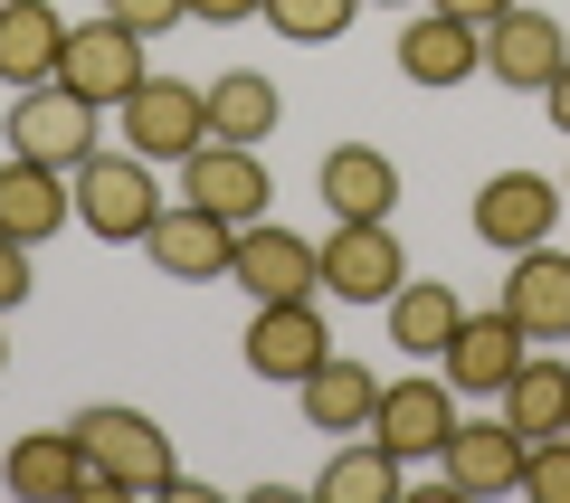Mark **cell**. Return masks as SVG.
<instances>
[{"instance_id": "1", "label": "cell", "mask_w": 570, "mask_h": 503, "mask_svg": "<svg viewBox=\"0 0 570 503\" xmlns=\"http://www.w3.org/2000/svg\"><path fill=\"white\" fill-rule=\"evenodd\" d=\"M86 437V456H96V494H181V456H171V437L142 408H77L67 418Z\"/></svg>"}, {"instance_id": "2", "label": "cell", "mask_w": 570, "mask_h": 503, "mask_svg": "<svg viewBox=\"0 0 570 503\" xmlns=\"http://www.w3.org/2000/svg\"><path fill=\"white\" fill-rule=\"evenodd\" d=\"M67 190H77V228H96L105 247H142L153 238V219H163V190H153V161L142 152H86L77 171H67Z\"/></svg>"}, {"instance_id": "3", "label": "cell", "mask_w": 570, "mask_h": 503, "mask_svg": "<svg viewBox=\"0 0 570 503\" xmlns=\"http://www.w3.org/2000/svg\"><path fill=\"white\" fill-rule=\"evenodd\" d=\"M115 134H124V152H142V161H190L209 142V86L142 77L134 96L115 105Z\"/></svg>"}, {"instance_id": "4", "label": "cell", "mask_w": 570, "mask_h": 503, "mask_svg": "<svg viewBox=\"0 0 570 503\" xmlns=\"http://www.w3.org/2000/svg\"><path fill=\"white\" fill-rule=\"evenodd\" d=\"M0 134H10V152L48 161V171H77V161L96 152V105L67 77H48V86H20V105L0 115Z\"/></svg>"}, {"instance_id": "5", "label": "cell", "mask_w": 570, "mask_h": 503, "mask_svg": "<svg viewBox=\"0 0 570 503\" xmlns=\"http://www.w3.org/2000/svg\"><path fill=\"white\" fill-rule=\"evenodd\" d=\"M142 48H153V39H134V29H124L115 10H96V20H77V29H67V67H58V77L77 86V96L96 105V115H115V105L134 96L142 77H153V58H142Z\"/></svg>"}, {"instance_id": "6", "label": "cell", "mask_w": 570, "mask_h": 503, "mask_svg": "<svg viewBox=\"0 0 570 503\" xmlns=\"http://www.w3.org/2000/svg\"><path fill=\"white\" fill-rule=\"evenodd\" d=\"M314 266H324V295H343V304H390L409 276L390 219H333V238H314Z\"/></svg>"}, {"instance_id": "7", "label": "cell", "mask_w": 570, "mask_h": 503, "mask_svg": "<svg viewBox=\"0 0 570 503\" xmlns=\"http://www.w3.org/2000/svg\"><path fill=\"white\" fill-rule=\"evenodd\" d=\"M228 285H238L247 304H295V295H324L314 238H295V228H276V219H247V228H238V247H228Z\"/></svg>"}, {"instance_id": "8", "label": "cell", "mask_w": 570, "mask_h": 503, "mask_svg": "<svg viewBox=\"0 0 570 503\" xmlns=\"http://www.w3.org/2000/svg\"><path fill=\"white\" fill-rule=\"evenodd\" d=\"M561 200H570V190L551 181V171H494V181L475 190V238L504 247V257H523V247H551V228H561Z\"/></svg>"}, {"instance_id": "9", "label": "cell", "mask_w": 570, "mask_h": 503, "mask_svg": "<svg viewBox=\"0 0 570 503\" xmlns=\"http://www.w3.org/2000/svg\"><path fill=\"white\" fill-rule=\"evenodd\" d=\"M238 352H247V371L257 381H305L314 362L333 352V333H324V295H295V304H257L247 314V333H238Z\"/></svg>"}, {"instance_id": "10", "label": "cell", "mask_w": 570, "mask_h": 503, "mask_svg": "<svg viewBox=\"0 0 570 503\" xmlns=\"http://www.w3.org/2000/svg\"><path fill=\"white\" fill-rule=\"evenodd\" d=\"M181 200L209 209V219H228V228H247V219H266L276 181H266L257 142H200V152L181 161Z\"/></svg>"}, {"instance_id": "11", "label": "cell", "mask_w": 570, "mask_h": 503, "mask_svg": "<svg viewBox=\"0 0 570 503\" xmlns=\"http://www.w3.org/2000/svg\"><path fill=\"white\" fill-rule=\"evenodd\" d=\"M523 352H532V333L494 304V314H466V323H456V343L438 352V371H448L456 400H504V381L523 371Z\"/></svg>"}, {"instance_id": "12", "label": "cell", "mask_w": 570, "mask_h": 503, "mask_svg": "<svg viewBox=\"0 0 570 503\" xmlns=\"http://www.w3.org/2000/svg\"><path fill=\"white\" fill-rule=\"evenodd\" d=\"M448 427H456V389H448V371H438V381H428V371H409V381H381L371 437H381L400 465L438 456V446H448Z\"/></svg>"}, {"instance_id": "13", "label": "cell", "mask_w": 570, "mask_h": 503, "mask_svg": "<svg viewBox=\"0 0 570 503\" xmlns=\"http://www.w3.org/2000/svg\"><path fill=\"white\" fill-rule=\"evenodd\" d=\"M561 58H570V29L551 20V10H523V0H513L504 20L485 29V77L513 86V96H542V86L561 77Z\"/></svg>"}, {"instance_id": "14", "label": "cell", "mask_w": 570, "mask_h": 503, "mask_svg": "<svg viewBox=\"0 0 570 503\" xmlns=\"http://www.w3.org/2000/svg\"><path fill=\"white\" fill-rule=\"evenodd\" d=\"M400 77L428 86V96H448V86L485 77V29L448 20L438 0H428V10H409V29H400Z\"/></svg>"}, {"instance_id": "15", "label": "cell", "mask_w": 570, "mask_h": 503, "mask_svg": "<svg viewBox=\"0 0 570 503\" xmlns=\"http://www.w3.org/2000/svg\"><path fill=\"white\" fill-rule=\"evenodd\" d=\"M438 494H523V437H513L504 418H485V427H466L456 418L448 427V446H438Z\"/></svg>"}, {"instance_id": "16", "label": "cell", "mask_w": 570, "mask_h": 503, "mask_svg": "<svg viewBox=\"0 0 570 503\" xmlns=\"http://www.w3.org/2000/svg\"><path fill=\"white\" fill-rule=\"evenodd\" d=\"M228 247H238V228H228V219L171 200L163 219H153V238H142V257H153V276H171V285H219L228 276Z\"/></svg>"}, {"instance_id": "17", "label": "cell", "mask_w": 570, "mask_h": 503, "mask_svg": "<svg viewBox=\"0 0 570 503\" xmlns=\"http://www.w3.org/2000/svg\"><path fill=\"white\" fill-rule=\"evenodd\" d=\"M0 475H10V494L20 503H58V494H96V456H86L77 427H29L10 456H0Z\"/></svg>"}, {"instance_id": "18", "label": "cell", "mask_w": 570, "mask_h": 503, "mask_svg": "<svg viewBox=\"0 0 570 503\" xmlns=\"http://www.w3.org/2000/svg\"><path fill=\"white\" fill-rule=\"evenodd\" d=\"M67 219H77V190H67V171H48V161H29V152L0 161V238L48 247Z\"/></svg>"}, {"instance_id": "19", "label": "cell", "mask_w": 570, "mask_h": 503, "mask_svg": "<svg viewBox=\"0 0 570 503\" xmlns=\"http://www.w3.org/2000/svg\"><path fill=\"white\" fill-rule=\"evenodd\" d=\"M295 408H305V427H324V437H371V408H381V381H371L352 352H324V362L295 381Z\"/></svg>"}, {"instance_id": "20", "label": "cell", "mask_w": 570, "mask_h": 503, "mask_svg": "<svg viewBox=\"0 0 570 503\" xmlns=\"http://www.w3.org/2000/svg\"><path fill=\"white\" fill-rule=\"evenodd\" d=\"M494 304L523 323L532 343H570V257H561V247H523Z\"/></svg>"}, {"instance_id": "21", "label": "cell", "mask_w": 570, "mask_h": 503, "mask_svg": "<svg viewBox=\"0 0 570 503\" xmlns=\"http://www.w3.org/2000/svg\"><path fill=\"white\" fill-rule=\"evenodd\" d=\"M314 181H324L333 219H390V209H400V161H390L381 142H333Z\"/></svg>"}, {"instance_id": "22", "label": "cell", "mask_w": 570, "mask_h": 503, "mask_svg": "<svg viewBox=\"0 0 570 503\" xmlns=\"http://www.w3.org/2000/svg\"><path fill=\"white\" fill-rule=\"evenodd\" d=\"M67 29L48 0H0V86H48L67 67Z\"/></svg>"}, {"instance_id": "23", "label": "cell", "mask_w": 570, "mask_h": 503, "mask_svg": "<svg viewBox=\"0 0 570 503\" xmlns=\"http://www.w3.org/2000/svg\"><path fill=\"white\" fill-rule=\"evenodd\" d=\"M504 427H513V437H570V362H561V352H523V371H513V381H504Z\"/></svg>"}, {"instance_id": "24", "label": "cell", "mask_w": 570, "mask_h": 503, "mask_svg": "<svg viewBox=\"0 0 570 503\" xmlns=\"http://www.w3.org/2000/svg\"><path fill=\"white\" fill-rule=\"evenodd\" d=\"M276 124H285L276 77H257V67H228V77L209 86V142H266Z\"/></svg>"}, {"instance_id": "25", "label": "cell", "mask_w": 570, "mask_h": 503, "mask_svg": "<svg viewBox=\"0 0 570 503\" xmlns=\"http://www.w3.org/2000/svg\"><path fill=\"white\" fill-rule=\"evenodd\" d=\"M400 494V456L381 437H333L324 475H314V503H390Z\"/></svg>"}, {"instance_id": "26", "label": "cell", "mask_w": 570, "mask_h": 503, "mask_svg": "<svg viewBox=\"0 0 570 503\" xmlns=\"http://www.w3.org/2000/svg\"><path fill=\"white\" fill-rule=\"evenodd\" d=\"M381 314H390V343L400 352H448L456 323H466V304H456L438 276H400V295H390Z\"/></svg>"}, {"instance_id": "27", "label": "cell", "mask_w": 570, "mask_h": 503, "mask_svg": "<svg viewBox=\"0 0 570 503\" xmlns=\"http://www.w3.org/2000/svg\"><path fill=\"white\" fill-rule=\"evenodd\" d=\"M352 20H362V0H266V29H276V39H295V48L343 39Z\"/></svg>"}, {"instance_id": "28", "label": "cell", "mask_w": 570, "mask_h": 503, "mask_svg": "<svg viewBox=\"0 0 570 503\" xmlns=\"http://www.w3.org/2000/svg\"><path fill=\"white\" fill-rule=\"evenodd\" d=\"M523 494L532 503H570V437H532L523 446Z\"/></svg>"}, {"instance_id": "29", "label": "cell", "mask_w": 570, "mask_h": 503, "mask_svg": "<svg viewBox=\"0 0 570 503\" xmlns=\"http://www.w3.org/2000/svg\"><path fill=\"white\" fill-rule=\"evenodd\" d=\"M29 295H39V247H20V238H0V314H20Z\"/></svg>"}, {"instance_id": "30", "label": "cell", "mask_w": 570, "mask_h": 503, "mask_svg": "<svg viewBox=\"0 0 570 503\" xmlns=\"http://www.w3.org/2000/svg\"><path fill=\"white\" fill-rule=\"evenodd\" d=\"M105 10H115L134 39H163V29H181V20H190V0H105Z\"/></svg>"}, {"instance_id": "31", "label": "cell", "mask_w": 570, "mask_h": 503, "mask_svg": "<svg viewBox=\"0 0 570 503\" xmlns=\"http://www.w3.org/2000/svg\"><path fill=\"white\" fill-rule=\"evenodd\" d=\"M266 0H190V20L200 29H238V20H257Z\"/></svg>"}, {"instance_id": "32", "label": "cell", "mask_w": 570, "mask_h": 503, "mask_svg": "<svg viewBox=\"0 0 570 503\" xmlns=\"http://www.w3.org/2000/svg\"><path fill=\"white\" fill-rule=\"evenodd\" d=\"M438 10H448V20H466V29H494L513 0H438Z\"/></svg>"}, {"instance_id": "33", "label": "cell", "mask_w": 570, "mask_h": 503, "mask_svg": "<svg viewBox=\"0 0 570 503\" xmlns=\"http://www.w3.org/2000/svg\"><path fill=\"white\" fill-rule=\"evenodd\" d=\"M542 105H551V124H561V134H570V58H561V77L542 86Z\"/></svg>"}, {"instance_id": "34", "label": "cell", "mask_w": 570, "mask_h": 503, "mask_svg": "<svg viewBox=\"0 0 570 503\" xmlns=\"http://www.w3.org/2000/svg\"><path fill=\"white\" fill-rule=\"evenodd\" d=\"M0 371H10V333H0Z\"/></svg>"}, {"instance_id": "35", "label": "cell", "mask_w": 570, "mask_h": 503, "mask_svg": "<svg viewBox=\"0 0 570 503\" xmlns=\"http://www.w3.org/2000/svg\"><path fill=\"white\" fill-rule=\"evenodd\" d=\"M381 10H419V0H381Z\"/></svg>"}]
</instances>
